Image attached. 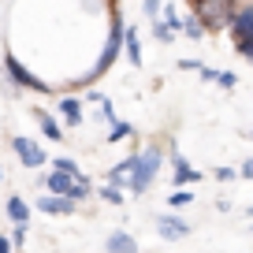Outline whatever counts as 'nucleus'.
<instances>
[{"label": "nucleus", "instance_id": "f257e3e1", "mask_svg": "<svg viewBox=\"0 0 253 253\" xmlns=\"http://www.w3.org/2000/svg\"><path fill=\"white\" fill-rule=\"evenodd\" d=\"M231 15H235V4H227V0H194L190 4V19H198V26L205 34L227 30Z\"/></svg>", "mask_w": 253, "mask_h": 253}, {"label": "nucleus", "instance_id": "f03ea898", "mask_svg": "<svg viewBox=\"0 0 253 253\" xmlns=\"http://www.w3.org/2000/svg\"><path fill=\"white\" fill-rule=\"evenodd\" d=\"M160 164H164V149H160L157 142H149L142 153H138V168H134V179H130V194H145V190L157 182L160 175Z\"/></svg>", "mask_w": 253, "mask_h": 253}, {"label": "nucleus", "instance_id": "7ed1b4c3", "mask_svg": "<svg viewBox=\"0 0 253 253\" xmlns=\"http://www.w3.org/2000/svg\"><path fill=\"white\" fill-rule=\"evenodd\" d=\"M108 15H112V26H108V41H104V48H101V60H97V67L89 71V79H101V75L108 71L112 63H116L119 48H123V19H119V4H108Z\"/></svg>", "mask_w": 253, "mask_h": 253}, {"label": "nucleus", "instance_id": "20e7f679", "mask_svg": "<svg viewBox=\"0 0 253 253\" xmlns=\"http://www.w3.org/2000/svg\"><path fill=\"white\" fill-rule=\"evenodd\" d=\"M4 71H8V79H11V89H38V93H52V86H45V82L38 79V75H30L19 63V56H4Z\"/></svg>", "mask_w": 253, "mask_h": 253}, {"label": "nucleus", "instance_id": "39448f33", "mask_svg": "<svg viewBox=\"0 0 253 253\" xmlns=\"http://www.w3.org/2000/svg\"><path fill=\"white\" fill-rule=\"evenodd\" d=\"M231 38L238 41H253V4H235V15H231Z\"/></svg>", "mask_w": 253, "mask_h": 253}, {"label": "nucleus", "instance_id": "423d86ee", "mask_svg": "<svg viewBox=\"0 0 253 253\" xmlns=\"http://www.w3.org/2000/svg\"><path fill=\"white\" fill-rule=\"evenodd\" d=\"M11 149H15V157L23 160V168H30V171H38L41 164H45V149H41L38 142H30V138H11Z\"/></svg>", "mask_w": 253, "mask_h": 253}, {"label": "nucleus", "instance_id": "0eeeda50", "mask_svg": "<svg viewBox=\"0 0 253 253\" xmlns=\"http://www.w3.org/2000/svg\"><path fill=\"white\" fill-rule=\"evenodd\" d=\"M75 201H67V198H52V194H45V198H38V212H45V216H71L75 212Z\"/></svg>", "mask_w": 253, "mask_h": 253}, {"label": "nucleus", "instance_id": "6e6552de", "mask_svg": "<svg viewBox=\"0 0 253 253\" xmlns=\"http://www.w3.org/2000/svg\"><path fill=\"white\" fill-rule=\"evenodd\" d=\"M157 231L164 238H186L190 235V223L179 220V216H157Z\"/></svg>", "mask_w": 253, "mask_h": 253}, {"label": "nucleus", "instance_id": "1a4fd4ad", "mask_svg": "<svg viewBox=\"0 0 253 253\" xmlns=\"http://www.w3.org/2000/svg\"><path fill=\"white\" fill-rule=\"evenodd\" d=\"M171 160H175V175H171L175 186H190V182H198V179H201V171H198V168H190L186 160L179 157V153H171Z\"/></svg>", "mask_w": 253, "mask_h": 253}, {"label": "nucleus", "instance_id": "9d476101", "mask_svg": "<svg viewBox=\"0 0 253 253\" xmlns=\"http://www.w3.org/2000/svg\"><path fill=\"white\" fill-rule=\"evenodd\" d=\"M8 220L15 223V227H26V220H30V205H26L19 194H11V198H8Z\"/></svg>", "mask_w": 253, "mask_h": 253}, {"label": "nucleus", "instance_id": "9b49d317", "mask_svg": "<svg viewBox=\"0 0 253 253\" xmlns=\"http://www.w3.org/2000/svg\"><path fill=\"white\" fill-rule=\"evenodd\" d=\"M71 182L75 179H67V175H60V171H48L45 175V186H48L52 198H67V194H71ZM67 201H71V198H67Z\"/></svg>", "mask_w": 253, "mask_h": 253}, {"label": "nucleus", "instance_id": "f8f14e48", "mask_svg": "<svg viewBox=\"0 0 253 253\" xmlns=\"http://www.w3.org/2000/svg\"><path fill=\"white\" fill-rule=\"evenodd\" d=\"M60 116L67 119V126H79V123H82V104H79V97H60Z\"/></svg>", "mask_w": 253, "mask_h": 253}, {"label": "nucleus", "instance_id": "ddd939ff", "mask_svg": "<svg viewBox=\"0 0 253 253\" xmlns=\"http://www.w3.org/2000/svg\"><path fill=\"white\" fill-rule=\"evenodd\" d=\"M34 119H38V126H41V134L48 138V142H60L63 138V130H60V123H56L48 112H34Z\"/></svg>", "mask_w": 253, "mask_h": 253}, {"label": "nucleus", "instance_id": "4468645a", "mask_svg": "<svg viewBox=\"0 0 253 253\" xmlns=\"http://www.w3.org/2000/svg\"><path fill=\"white\" fill-rule=\"evenodd\" d=\"M108 253H138V242L123 231H116V235H108Z\"/></svg>", "mask_w": 253, "mask_h": 253}, {"label": "nucleus", "instance_id": "2eb2a0df", "mask_svg": "<svg viewBox=\"0 0 253 253\" xmlns=\"http://www.w3.org/2000/svg\"><path fill=\"white\" fill-rule=\"evenodd\" d=\"M52 171H60V175H67V179H86V175H82V168L75 164L71 157H56L52 160Z\"/></svg>", "mask_w": 253, "mask_h": 253}, {"label": "nucleus", "instance_id": "dca6fc26", "mask_svg": "<svg viewBox=\"0 0 253 253\" xmlns=\"http://www.w3.org/2000/svg\"><path fill=\"white\" fill-rule=\"evenodd\" d=\"M126 60L134 63V67L142 63V45H138V34L130 30V26H126Z\"/></svg>", "mask_w": 253, "mask_h": 253}, {"label": "nucleus", "instance_id": "f3484780", "mask_svg": "<svg viewBox=\"0 0 253 253\" xmlns=\"http://www.w3.org/2000/svg\"><path fill=\"white\" fill-rule=\"evenodd\" d=\"M89 194H93V186H89V179H75V182H71V194H67V198H71L75 205H79V201H86Z\"/></svg>", "mask_w": 253, "mask_h": 253}, {"label": "nucleus", "instance_id": "a211bd4d", "mask_svg": "<svg viewBox=\"0 0 253 253\" xmlns=\"http://www.w3.org/2000/svg\"><path fill=\"white\" fill-rule=\"evenodd\" d=\"M179 34H186L190 41H198V38H205V30H201V26H198V19H182Z\"/></svg>", "mask_w": 253, "mask_h": 253}, {"label": "nucleus", "instance_id": "6ab92c4d", "mask_svg": "<svg viewBox=\"0 0 253 253\" xmlns=\"http://www.w3.org/2000/svg\"><path fill=\"white\" fill-rule=\"evenodd\" d=\"M153 38H157L160 45H168L175 34H171V26H168V23H160V19H157V23H153Z\"/></svg>", "mask_w": 253, "mask_h": 253}, {"label": "nucleus", "instance_id": "aec40b11", "mask_svg": "<svg viewBox=\"0 0 253 253\" xmlns=\"http://www.w3.org/2000/svg\"><path fill=\"white\" fill-rule=\"evenodd\" d=\"M130 134H134V130H130L126 123H119V119H116V123H112V130H108V142H119V138H130Z\"/></svg>", "mask_w": 253, "mask_h": 253}, {"label": "nucleus", "instance_id": "412c9836", "mask_svg": "<svg viewBox=\"0 0 253 253\" xmlns=\"http://www.w3.org/2000/svg\"><path fill=\"white\" fill-rule=\"evenodd\" d=\"M97 198H104L108 205H123V194H119V190H112V186H101V190H97Z\"/></svg>", "mask_w": 253, "mask_h": 253}, {"label": "nucleus", "instance_id": "4be33fe9", "mask_svg": "<svg viewBox=\"0 0 253 253\" xmlns=\"http://www.w3.org/2000/svg\"><path fill=\"white\" fill-rule=\"evenodd\" d=\"M190 201H194V194H190V190H175L171 198H168V205H175V209H182V205H190Z\"/></svg>", "mask_w": 253, "mask_h": 253}, {"label": "nucleus", "instance_id": "5701e85b", "mask_svg": "<svg viewBox=\"0 0 253 253\" xmlns=\"http://www.w3.org/2000/svg\"><path fill=\"white\" fill-rule=\"evenodd\" d=\"M142 11H145V15H149V19H153V23H157V19L164 15V8H160L157 0H145V4H142Z\"/></svg>", "mask_w": 253, "mask_h": 253}, {"label": "nucleus", "instance_id": "b1692460", "mask_svg": "<svg viewBox=\"0 0 253 253\" xmlns=\"http://www.w3.org/2000/svg\"><path fill=\"white\" fill-rule=\"evenodd\" d=\"M26 235H30V231H26V227H15V231H11V250H19V246H26Z\"/></svg>", "mask_w": 253, "mask_h": 253}, {"label": "nucleus", "instance_id": "393cba45", "mask_svg": "<svg viewBox=\"0 0 253 253\" xmlns=\"http://www.w3.org/2000/svg\"><path fill=\"white\" fill-rule=\"evenodd\" d=\"M216 82H220L223 89H231V86H235L238 79H235V71H216Z\"/></svg>", "mask_w": 253, "mask_h": 253}, {"label": "nucleus", "instance_id": "a878e982", "mask_svg": "<svg viewBox=\"0 0 253 253\" xmlns=\"http://www.w3.org/2000/svg\"><path fill=\"white\" fill-rule=\"evenodd\" d=\"M212 175H216V182H231V179H235L238 171H235V168H216Z\"/></svg>", "mask_w": 253, "mask_h": 253}, {"label": "nucleus", "instance_id": "bb28decb", "mask_svg": "<svg viewBox=\"0 0 253 253\" xmlns=\"http://www.w3.org/2000/svg\"><path fill=\"white\" fill-rule=\"evenodd\" d=\"M235 48H238V56H246V60L253 63V41H238Z\"/></svg>", "mask_w": 253, "mask_h": 253}, {"label": "nucleus", "instance_id": "cd10ccee", "mask_svg": "<svg viewBox=\"0 0 253 253\" xmlns=\"http://www.w3.org/2000/svg\"><path fill=\"white\" fill-rule=\"evenodd\" d=\"M238 175H246V179H253V157H246V160H242V171H238Z\"/></svg>", "mask_w": 253, "mask_h": 253}, {"label": "nucleus", "instance_id": "c85d7f7f", "mask_svg": "<svg viewBox=\"0 0 253 253\" xmlns=\"http://www.w3.org/2000/svg\"><path fill=\"white\" fill-rule=\"evenodd\" d=\"M179 67H182V71H201L198 60H179Z\"/></svg>", "mask_w": 253, "mask_h": 253}, {"label": "nucleus", "instance_id": "c756f323", "mask_svg": "<svg viewBox=\"0 0 253 253\" xmlns=\"http://www.w3.org/2000/svg\"><path fill=\"white\" fill-rule=\"evenodd\" d=\"M0 253H15V250H11V238H8V235H0Z\"/></svg>", "mask_w": 253, "mask_h": 253}, {"label": "nucleus", "instance_id": "7c9ffc66", "mask_svg": "<svg viewBox=\"0 0 253 253\" xmlns=\"http://www.w3.org/2000/svg\"><path fill=\"white\" fill-rule=\"evenodd\" d=\"M198 75H201V79H205V82H216V71H212V67H201Z\"/></svg>", "mask_w": 253, "mask_h": 253}, {"label": "nucleus", "instance_id": "2f4dec72", "mask_svg": "<svg viewBox=\"0 0 253 253\" xmlns=\"http://www.w3.org/2000/svg\"><path fill=\"white\" fill-rule=\"evenodd\" d=\"M250 138H253V130H250Z\"/></svg>", "mask_w": 253, "mask_h": 253}]
</instances>
